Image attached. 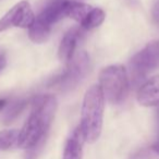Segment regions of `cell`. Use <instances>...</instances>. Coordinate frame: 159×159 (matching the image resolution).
<instances>
[{"instance_id":"1","label":"cell","mask_w":159,"mask_h":159,"mask_svg":"<svg viewBox=\"0 0 159 159\" xmlns=\"http://www.w3.org/2000/svg\"><path fill=\"white\" fill-rule=\"evenodd\" d=\"M57 110V99L52 95L37 96L23 128L19 132L18 147L29 150L27 159H36V150H40L46 142L48 131Z\"/></svg>"},{"instance_id":"2","label":"cell","mask_w":159,"mask_h":159,"mask_svg":"<svg viewBox=\"0 0 159 159\" xmlns=\"http://www.w3.org/2000/svg\"><path fill=\"white\" fill-rule=\"evenodd\" d=\"M105 110V97L99 85H94L85 93L81 110V128L85 141L95 143L102 130Z\"/></svg>"},{"instance_id":"3","label":"cell","mask_w":159,"mask_h":159,"mask_svg":"<svg viewBox=\"0 0 159 159\" xmlns=\"http://www.w3.org/2000/svg\"><path fill=\"white\" fill-rule=\"evenodd\" d=\"M72 0H45L39 14L30 27L29 36L35 44H43L49 38L53 26L66 16V8Z\"/></svg>"},{"instance_id":"4","label":"cell","mask_w":159,"mask_h":159,"mask_svg":"<svg viewBox=\"0 0 159 159\" xmlns=\"http://www.w3.org/2000/svg\"><path fill=\"white\" fill-rule=\"evenodd\" d=\"M99 87L110 104L118 105L125 99L129 92V77L122 66H109L99 73Z\"/></svg>"},{"instance_id":"5","label":"cell","mask_w":159,"mask_h":159,"mask_svg":"<svg viewBox=\"0 0 159 159\" xmlns=\"http://www.w3.org/2000/svg\"><path fill=\"white\" fill-rule=\"evenodd\" d=\"M89 68V58L85 51L79 52L73 57L66 68L60 74L56 75L48 83L49 87L60 92H69L75 89L86 75Z\"/></svg>"},{"instance_id":"6","label":"cell","mask_w":159,"mask_h":159,"mask_svg":"<svg viewBox=\"0 0 159 159\" xmlns=\"http://www.w3.org/2000/svg\"><path fill=\"white\" fill-rule=\"evenodd\" d=\"M159 68V40L147 44L130 61V75L134 84L143 82L148 74Z\"/></svg>"},{"instance_id":"7","label":"cell","mask_w":159,"mask_h":159,"mask_svg":"<svg viewBox=\"0 0 159 159\" xmlns=\"http://www.w3.org/2000/svg\"><path fill=\"white\" fill-rule=\"evenodd\" d=\"M66 16L76 21L83 29L92 30L98 27L104 22L106 14L99 8L72 0L66 8Z\"/></svg>"},{"instance_id":"8","label":"cell","mask_w":159,"mask_h":159,"mask_svg":"<svg viewBox=\"0 0 159 159\" xmlns=\"http://www.w3.org/2000/svg\"><path fill=\"white\" fill-rule=\"evenodd\" d=\"M35 21L34 14L30 2L21 1L11 8L2 18L0 19V33L12 27L30 29Z\"/></svg>"},{"instance_id":"9","label":"cell","mask_w":159,"mask_h":159,"mask_svg":"<svg viewBox=\"0 0 159 159\" xmlns=\"http://www.w3.org/2000/svg\"><path fill=\"white\" fill-rule=\"evenodd\" d=\"M82 31L77 27H73L66 32L58 48V57L60 61L66 64L73 59L79 40L82 37Z\"/></svg>"},{"instance_id":"10","label":"cell","mask_w":159,"mask_h":159,"mask_svg":"<svg viewBox=\"0 0 159 159\" xmlns=\"http://www.w3.org/2000/svg\"><path fill=\"white\" fill-rule=\"evenodd\" d=\"M137 102L144 107H159V75L149 79L139 87Z\"/></svg>"},{"instance_id":"11","label":"cell","mask_w":159,"mask_h":159,"mask_svg":"<svg viewBox=\"0 0 159 159\" xmlns=\"http://www.w3.org/2000/svg\"><path fill=\"white\" fill-rule=\"evenodd\" d=\"M85 136L81 125H77L64 145L62 159H82Z\"/></svg>"},{"instance_id":"12","label":"cell","mask_w":159,"mask_h":159,"mask_svg":"<svg viewBox=\"0 0 159 159\" xmlns=\"http://www.w3.org/2000/svg\"><path fill=\"white\" fill-rule=\"evenodd\" d=\"M19 132L20 131L16 129L0 131V150H8L18 147Z\"/></svg>"},{"instance_id":"13","label":"cell","mask_w":159,"mask_h":159,"mask_svg":"<svg viewBox=\"0 0 159 159\" xmlns=\"http://www.w3.org/2000/svg\"><path fill=\"white\" fill-rule=\"evenodd\" d=\"M26 100H18V102H14L8 107V109L6 110L5 116H3V122L6 124L12 122L26 107Z\"/></svg>"},{"instance_id":"14","label":"cell","mask_w":159,"mask_h":159,"mask_svg":"<svg viewBox=\"0 0 159 159\" xmlns=\"http://www.w3.org/2000/svg\"><path fill=\"white\" fill-rule=\"evenodd\" d=\"M152 19L159 25V0L155 1V5L152 7Z\"/></svg>"},{"instance_id":"15","label":"cell","mask_w":159,"mask_h":159,"mask_svg":"<svg viewBox=\"0 0 159 159\" xmlns=\"http://www.w3.org/2000/svg\"><path fill=\"white\" fill-rule=\"evenodd\" d=\"M6 64H7V59H6L5 55H0V72L5 69Z\"/></svg>"},{"instance_id":"16","label":"cell","mask_w":159,"mask_h":159,"mask_svg":"<svg viewBox=\"0 0 159 159\" xmlns=\"http://www.w3.org/2000/svg\"><path fill=\"white\" fill-rule=\"evenodd\" d=\"M152 150H154L155 152H156L157 155H159V142H157V143H155L154 145L152 146Z\"/></svg>"}]
</instances>
